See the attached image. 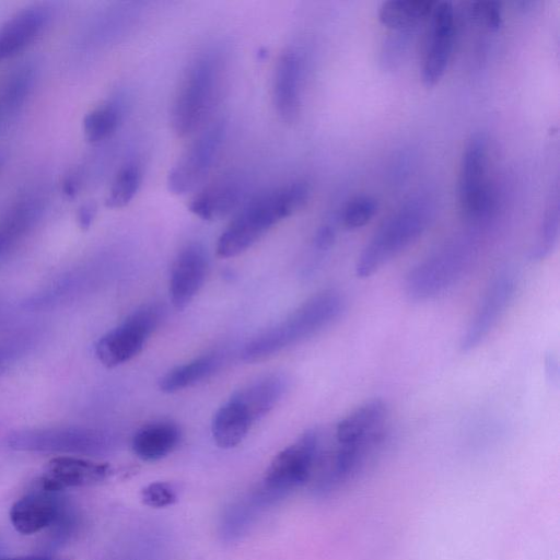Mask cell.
I'll return each instance as SVG.
<instances>
[{
  "label": "cell",
  "mask_w": 560,
  "mask_h": 560,
  "mask_svg": "<svg viewBox=\"0 0 560 560\" xmlns=\"http://www.w3.org/2000/svg\"><path fill=\"white\" fill-rule=\"evenodd\" d=\"M346 298L336 289L318 292L282 322L247 341L241 358L246 362L265 360L283 349L304 341L335 323L346 310Z\"/></svg>",
  "instance_id": "6da1fadb"
},
{
  "label": "cell",
  "mask_w": 560,
  "mask_h": 560,
  "mask_svg": "<svg viewBox=\"0 0 560 560\" xmlns=\"http://www.w3.org/2000/svg\"><path fill=\"white\" fill-rule=\"evenodd\" d=\"M308 194V186L296 182L257 198L221 233L217 255L230 258L244 253L271 226L304 206Z\"/></svg>",
  "instance_id": "7a4b0ae2"
},
{
  "label": "cell",
  "mask_w": 560,
  "mask_h": 560,
  "mask_svg": "<svg viewBox=\"0 0 560 560\" xmlns=\"http://www.w3.org/2000/svg\"><path fill=\"white\" fill-rule=\"evenodd\" d=\"M322 455L319 431H305L275 456L257 489L270 504L276 503L311 478Z\"/></svg>",
  "instance_id": "3957f363"
},
{
  "label": "cell",
  "mask_w": 560,
  "mask_h": 560,
  "mask_svg": "<svg viewBox=\"0 0 560 560\" xmlns=\"http://www.w3.org/2000/svg\"><path fill=\"white\" fill-rule=\"evenodd\" d=\"M218 85V71L213 60H197L186 72L175 96L171 124L178 137L194 133L212 108Z\"/></svg>",
  "instance_id": "277c9868"
},
{
  "label": "cell",
  "mask_w": 560,
  "mask_h": 560,
  "mask_svg": "<svg viewBox=\"0 0 560 560\" xmlns=\"http://www.w3.org/2000/svg\"><path fill=\"white\" fill-rule=\"evenodd\" d=\"M163 316L164 308L158 303L140 306L98 339L96 358L107 368L128 362L141 352Z\"/></svg>",
  "instance_id": "5b68a950"
},
{
  "label": "cell",
  "mask_w": 560,
  "mask_h": 560,
  "mask_svg": "<svg viewBox=\"0 0 560 560\" xmlns=\"http://www.w3.org/2000/svg\"><path fill=\"white\" fill-rule=\"evenodd\" d=\"M427 225V217L409 208L385 222L373 235L355 264V275L368 278L415 242Z\"/></svg>",
  "instance_id": "8992f818"
},
{
  "label": "cell",
  "mask_w": 560,
  "mask_h": 560,
  "mask_svg": "<svg viewBox=\"0 0 560 560\" xmlns=\"http://www.w3.org/2000/svg\"><path fill=\"white\" fill-rule=\"evenodd\" d=\"M8 443L21 451L102 454L112 448L114 440L101 430L62 427L20 431Z\"/></svg>",
  "instance_id": "52a82bcc"
},
{
  "label": "cell",
  "mask_w": 560,
  "mask_h": 560,
  "mask_svg": "<svg viewBox=\"0 0 560 560\" xmlns=\"http://www.w3.org/2000/svg\"><path fill=\"white\" fill-rule=\"evenodd\" d=\"M468 262V254L458 247L430 256L407 273L404 281L406 295L417 302L439 296L457 282Z\"/></svg>",
  "instance_id": "ba28073f"
},
{
  "label": "cell",
  "mask_w": 560,
  "mask_h": 560,
  "mask_svg": "<svg viewBox=\"0 0 560 560\" xmlns=\"http://www.w3.org/2000/svg\"><path fill=\"white\" fill-rule=\"evenodd\" d=\"M486 168L487 139L482 133H475L464 150L459 170V202L469 219H479L489 209Z\"/></svg>",
  "instance_id": "9c48e42d"
},
{
  "label": "cell",
  "mask_w": 560,
  "mask_h": 560,
  "mask_svg": "<svg viewBox=\"0 0 560 560\" xmlns=\"http://www.w3.org/2000/svg\"><path fill=\"white\" fill-rule=\"evenodd\" d=\"M515 289V278L509 271L500 272L490 282L462 336L463 351L474 350L483 342L506 311Z\"/></svg>",
  "instance_id": "30bf717a"
},
{
  "label": "cell",
  "mask_w": 560,
  "mask_h": 560,
  "mask_svg": "<svg viewBox=\"0 0 560 560\" xmlns=\"http://www.w3.org/2000/svg\"><path fill=\"white\" fill-rule=\"evenodd\" d=\"M222 137L221 125L212 126L199 136L171 168L167 176L170 191L184 195L203 180L217 156Z\"/></svg>",
  "instance_id": "8fae6325"
},
{
  "label": "cell",
  "mask_w": 560,
  "mask_h": 560,
  "mask_svg": "<svg viewBox=\"0 0 560 560\" xmlns=\"http://www.w3.org/2000/svg\"><path fill=\"white\" fill-rule=\"evenodd\" d=\"M454 38V12L451 2L435 3L431 13V28L422 66V81L434 86L447 68Z\"/></svg>",
  "instance_id": "7c38bea8"
},
{
  "label": "cell",
  "mask_w": 560,
  "mask_h": 560,
  "mask_svg": "<svg viewBox=\"0 0 560 560\" xmlns=\"http://www.w3.org/2000/svg\"><path fill=\"white\" fill-rule=\"evenodd\" d=\"M208 255L200 244L185 246L173 261L170 277V300L173 306L186 308L205 283Z\"/></svg>",
  "instance_id": "4fadbf2b"
},
{
  "label": "cell",
  "mask_w": 560,
  "mask_h": 560,
  "mask_svg": "<svg viewBox=\"0 0 560 560\" xmlns=\"http://www.w3.org/2000/svg\"><path fill=\"white\" fill-rule=\"evenodd\" d=\"M109 474V466L88 459L60 456L52 458L39 479L42 490L58 492L97 483Z\"/></svg>",
  "instance_id": "5bb4252c"
},
{
  "label": "cell",
  "mask_w": 560,
  "mask_h": 560,
  "mask_svg": "<svg viewBox=\"0 0 560 560\" xmlns=\"http://www.w3.org/2000/svg\"><path fill=\"white\" fill-rule=\"evenodd\" d=\"M55 493L42 490L18 500L10 511L14 528L30 535L56 524L62 515V504Z\"/></svg>",
  "instance_id": "9a60e30c"
},
{
  "label": "cell",
  "mask_w": 560,
  "mask_h": 560,
  "mask_svg": "<svg viewBox=\"0 0 560 560\" xmlns=\"http://www.w3.org/2000/svg\"><path fill=\"white\" fill-rule=\"evenodd\" d=\"M49 21L44 5L27 7L0 26V61L24 50L43 32Z\"/></svg>",
  "instance_id": "2e32d148"
},
{
  "label": "cell",
  "mask_w": 560,
  "mask_h": 560,
  "mask_svg": "<svg viewBox=\"0 0 560 560\" xmlns=\"http://www.w3.org/2000/svg\"><path fill=\"white\" fill-rule=\"evenodd\" d=\"M288 384V378L283 374L271 373L244 385L231 397L244 408L255 423L267 416L282 399Z\"/></svg>",
  "instance_id": "e0dca14e"
},
{
  "label": "cell",
  "mask_w": 560,
  "mask_h": 560,
  "mask_svg": "<svg viewBox=\"0 0 560 560\" xmlns=\"http://www.w3.org/2000/svg\"><path fill=\"white\" fill-rule=\"evenodd\" d=\"M301 60L296 52L285 51L277 61L273 74V103L278 115L293 121L300 113Z\"/></svg>",
  "instance_id": "ac0fdd59"
},
{
  "label": "cell",
  "mask_w": 560,
  "mask_h": 560,
  "mask_svg": "<svg viewBox=\"0 0 560 560\" xmlns=\"http://www.w3.org/2000/svg\"><path fill=\"white\" fill-rule=\"evenodd\" d=\"M387 416L388 407L383 399H370L337 423L335 441L339 443L353 442L384 432L386 431Z\"/></svg>",
  "instance_id": "d6986e66"
},
{
  "label": "cell",
  "mask_w": 560,
  "mask_h": 560,
  "mask_svg": "<svg viewBox=\"0 0 560 560\" xmlns=\"http://www.w3.org/2000/svg\"><path fill=\"white\" fill-rule=\"evenodd\" d=\"M42 213L40 200L33 196L19 199L0 219V260L8 257L33 229Z\"/></svg>",
  "instance_id": "ffe728a7"
},
{
  "label": "cell",
  "mask_w": 560,
  "mask_h": 560,
  "mask_svg": "<svg viewBox=\"0 0 560 560\" xmlns=\"http://www.w3.org/2000/svg\"><path fill=\"white\" fill-rule=\"evenodd\" d=\"M180 441V429L172 421H155L139 429L131 441L133 453L142 460L155 462L171 454Z\"/></svg>",
  "instance_id": "44dd1931"
},
{
  "label": "cell",
  "mask_w": 560,
  "mask_h": 560,
  "mask_svg": "<svg viewBox=\"0 0 560 560\" xmlns=\"http://www.w3.org/2000/svg\"><path fill=\"white\" fill-rule=\"evenodd\" d=\"M253 424L244 408L230 397L213 416V441L221 448L235 447L246 438Z\"/></svg>",
  "instance_id": "7402d4cb"
},
{
  "label": "cell",
  "mask_w": 560,
  "mask_h": 560,
  "mask_svg": "<svg viewBox=\"0 0 560 560\" xmlns=\"http://www.w3.org/2000/svg\"><path fill=\"white\" fill-rule=\"evenodd\" d=\"M221 363L219 353L202 354L170 370L160 378L159 388L163 393L172 394L190 387L213 374Z\"/></svg>",
  "instance_id": "603a6c76"
},
{
  "label": "cell",
  "mask_w": 560,
  "mask_h": 560,
  "mask_svg": "<svg viewBox=\"0 0 560 560\" xmlns=\"http://www.w3.org/2000/svg\"><path fill=\"white\" fill-rule=\"evenodd\" d=\"M240 190L232 183L213 185L196 195L188 208L202 220H217L229 214L237 205Z\"/></svg>",
  "instance_id": "cb8c5ba5"
},
{
  "label": "cell",
  "mask_w": 560,
  "mask_h": 560,
  "mask_svg": "<svg viewBox=\"0 0 560 560\" xmlns=\"http://www.w3.org/2000/svg\"><path fill=\"white\" fill-rule=\"evenodd\" d=\"M435 2L424 0H387L378 8L380 22L392 30H407L432 13Z\"/></svg>",
  "instance_id": "d4e9b609"
},
{
  "label": "cell",
  "mask_w": 560,
  "mask_h": 560,
  "mask_svg": "<svg viewBox=\"0 0 560 560\" xmlns=\"http://www.w3.org/2000/svg\"><path fill=\"white\" fill-rule=\"evenodd\" d=\"M559 235V206L558 199L551 202L546 210L540 223L535 243L533 244L529 258L533 261L546 259L556 247Z\"/></svg>",
  "instance_id": "484cf974"
},
{
  "label": "cell",
  "mask_w": 560,
  "mask_h": 560,
  "mask_svg": "<svg viewBox=\"0 0 560 560\" xmlns=\"http://www.w3.org/2000/svg\"><path fill=\"white\" fill-rule=\"evenodd\" d=\"M119 122V112L114 104L106 103L91 110L83 120V131L90 142L109 137Z\"/></svg>",
  "instance_id": "4316f807"
},
{
  "label": "cell",
  "mask_w": 560,
  "mask_h": 560,
  "mask_svg": "<svg viewBox=\"0 0 560 560\" xmlns=\"http://www.w3.org/2000/svg\"><path fill=\"white\" fill-rule=\"evenodd\" d=\"M141 183V173L137 165L128 164L116 175L108 196L106 206L117 209L127 206L136 196Z\"/></svg>",
  "instance_id": "83f0119b"
},
{
  "label": "cell",
  "mask_w": 560,
  "mask_h": 560,
  "mask_svg": "<svg viewBox=\"0 0 560 560\" xmlns=\"http://www.w3.org/2000/svg\"><path fill=\"white\" fill-rule=\"evenodd\" d=\"M377 210L376 201L366 196L351 200L343 212V224L348 229H359L371 221Z\"/></svg>",
  "instance_id": "f1b7e54d"
},
{
  "label": "cell",
  "mask_w": 560,
  "mask_h": 560,
  "mask_svg": "<svg viewBox=\"0 0 560 560\" xmlns=\"http://www.w3.org/2000/svg\"><path fill=\"white\" fill-rule=\"evenodd\" d=\"M143 503L151 508H165L177 500L173 486L164 481H155L145 486L141 491Z\"/></svg>",
  "instance_id": "f546056e"
},
{
  "label": "cell",
  "mask_w": 560,
  "mask_h": 560,
  "mask_svg": "<svg viewBox=\"0 0 560 560\" xmlns=\"http://www.w3.org/2000/svg\"><path fill=\"white\" fill-rule=\"evenodd\" d=\"M472 14L482 19L490 30H498L502 24L500 3L495 1H481L472 3Z\"/></svg>",
  "instance_id": "4dcf8cb0"
},
{
  "label": "cell",
  "mask_w": 560,
  "mask_h": 560,
  "mask_svg": "<svg viewBox=\"0 0 560 560\" xmlns=\"http://www.w3.org/2000/svg\"><path fill=\"white\" fill-rule=\"evenodd\" d=\"M25 349V341H11L0 346V370L16 360Z\"/></svg>",
  "instance_id": "1f68e13d"
},
{
  "label": "cell",
  "mask_w": 560,
  "mask_h": 560,
  "mask_svg": "<svg viewBox=\"0 0 560 560\" xmlns=\"http://www.w3.org/2000/svg\"><path fill=\"white\" fill-rule=\"evenodd\" d=\"M335 230L330 225L320 226L314 237V246L316 249L326 252L335 243Z\"/></svg>",
  "instance_id": "d6a6232c"
},
{
  "label": "cell",
  "mask_w": 560,
  "mask_h": 560,
  "mask_svg": "<svg viewBox=\"0 0 560 560\" xmlns=\"http://www.w3.org/2000/svg\"><path fill=\"white\" fill-rule=\"evenodd\" d=\"M96 212L95 205L90 202L81 207L79 210V223L81 228L88 229L94 220Z\"/></svg>",
  "instance_id": "836d02e7"
},
{
  "label": "cell",
  "mask_w": 560,
  "mask_h": 560,
  "mask_svg": "<svg viewBox=\"0 0 560 560\" xmlns=\"http://www.w3.org/2000/svg\"><path fill=\"white\" fill-rule=\"evenodd\" d=\"M546 373L548 375L549 381L552 384L558 385L559 380V364L558 359L553 354H548L546 360Z\"/></svg>",
  "instance_id": "e575fe53"
},
{
  "label": "cell",
  "mask_w": 560,
  "mask_h": 560,
  "mask_svg": "<svg viewBox=\"0 0 560 560\" xmlns=\"http://www.w3.org/2000/svg\"><path fill=\"white\" fill-rule=\"evenodd\" d=\"M0 560H56L50 558H43V557H24V558H9V559H1Z\"/></svg>",
  "instance_id": "d590c367"
},
{
  "label": "cell",
  "mask_w": 560,
  "mask_h": 560,
  "mask_svg": "<svg viewBox=\"0 0 560 560\" xmlns=\"http://www.w3.org/2000/svg\"><path fill=\"white\" fill-rule=\"evenodd\" d=\"M4 117H8L5 110H4V107L2 105V102H1V98H0V120Z\"/></svg>",
  "instance_id": "8d00e7d4"
},
{
  "label": "cell",
  "mask_w": 560,
  "mask_h": 560,
  "mask_svg": "<svg viewBox=\"0 0 560 560\" xmlns=\"http://www.w3.org/2000/svg\"><path fill=\"white\" fill-rule=\"evenodd\" d=\"M0 164H1V156H0Z\"/></svg>",
  "instance_id": "74e56055"
}]
</instances>
